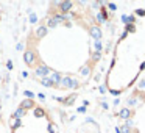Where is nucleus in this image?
I'll list each match as a JSON object with an SVG mask.
<instances>
[{
  "instance_id": "1",
  "label": "nucleus",
  "mask_w": 145,
  "mask_h": 133,
  "mask_svg": "<svg viewBox=\"0 0 145 133\" xmlns=\"http://www.w3.org/2000/svg\"><path fill=\"white\" fill-rule=\"evenodd\" d=\"M35 57H36V55H35V52H33L31 49L25 52V63L28 64L30 67L35 66V64H36V58H35Z\"/></svg>"
},
{
  "instance_id": "2",
  "label": "nucleus",
  "mask_w": 145,
  "mask_h": 133,
  "mask_svg": "<svg viewBox=\"0 0 145 133\" xmlns=\"http://www.w3.org/2000/svg\"><path fill=\"white\" fill-rule=\"evenodd\" d=\"M120 116H122V117H128L129 116V110H123L122 113H120Z\"/></svg>"
}]
</instances>
